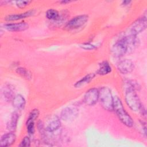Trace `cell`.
Masks as SVG:
<instances>
[{"instance_id": "obj_23", "label": "cell", "mask_w": 147, "mask_h": 147, "mask_svg": "<svg viewBox=\"0 0 147 147\" xmlns=\"http://www.w3.org/2000/svg\"><path fill=\"white\" fill-rule=\"evenodd\" d=\"M26 129L29 134H33L34 132V122H26Z\"/></svg>"}, {"instance_id": "obj_7", "label": "cell", "mask_w": 147, "mask_h": 147, "mask_svg": "<svg viewBox=\"0 0 147 147\" xmlns=\"http://www.w3.org/2000/svg\"><path fill=\"white\" fill-rule=\"evenodd\" d=\"M127 46L122 37L111 48V53L115 57H120L127 52Z\"/></svg>"}, {"instance_id": "obj_5", "label": "cell", "mask_w": 147, "mask_h": 147, "mask_svg": "<svg viewBox=\"0 0 147 147\" xmlns=\"http://www.w3.org/2000/svg\"><path fill=\"white\" fill-rule=\"evenodd\" d=\"M146 24L147 21L146 16L138 18L131 24L129 29V32L128 34L137 36V34L141 33L146 29Z\"/></svg>"}, {"instance_id": "obj_2", "label": "cell", "mask_w": 147, "mask_h": 147, "mask_svg": "<svg viewBox=\"0 0 147 147\" xmlns=\"http://www.w3.org/2000/svg\"><path fill=\"white\" fill-rule=\"evenodd\" d=\"M113 110L123 124L127 127H131L133 125L132 118L125 111L121 99L117 96L113 97Z\"/></svg>"}, {"instance_id": "obj_10", "label": "cell", "mask_w": 147, "mask_h": 147, "mask_svg": "<svg viewBox=\"0 0 147 147\" xmlns=\"http://www.w3.org/2000/svg\"><path fill=\"white\" fill-rule=\"evenodd\" d=\"M134 67L133 63L129 59H125L121 61L117 65L118 71L122 74L130 73L133 70Z\"/></svg>"}, {"instance_id": "obj_26", "label": "cell", "mask_w": 147, "mask_h": 147, "mask_svg": "<svg viewBox=\"0 0 147 147\" xmlns=\"http://www.w3.org/2000/svg\"><path fill=\"white\" fill-rule=\"evenodd\" d=\"M80 47H82V48L86 49V50H91V49H94V48H95V46L94 45H92L90 43L83 44V45H82L80 46Z\"/></svg>"}, {"instance_id": "obj_17", "label": "cell", "mask_w": 147, "mask_h": 147, "mask_svg": "<svg viewBox=\"0 0 147 147\" xmlns=\"http://www.w3.org/2000/svg\"><path fill=\"white\" fill-rule=\"evenodd\" d=\"M12 102L13 106L18 110L22 109L25 105V99L21 95L15 96L12 100Z\"/></svg>"}, {"instance_id": "obj_6", "label": "cell", "mask_w": 147, "mask_h": 147, "mask_svg": "<svg viewBox=\"0 0 147 147\" xmlns=\"http://www.w3.org/2000/svg\"><path fill=\"white\" fill-rule=\"evenodd\" d=\"M44 129L47 132L53 133L57 130L61 125V122L59 118L56 115L49 117L46 122L43 123Z\"/></svg>"}, {"instance_id": "obj_1", "label": "cell", "mask_w": 147, "mask_h": 147, "mask_svg": "<svg viewBox=\"0 0 147 147\" xmlns=\"http://www.w3.org/2000/svg\"><path fill=\"white\" fill-rule=\"evenodd\" d=\"M136 85L132 82L127 81L124 83L125 99L127 105L134 111H139L142 104L136 94Z\"/></svg>"}, {"instance_id": "obj_13", "label": "cell", "mask_w": 147, "mask_h": 147, "mask_svg": "<svg viewBox=\"0 0 147 147\" xmlns=\"http://www.w3.org/2000/svg\"><path fill=\"white\" fill-rule=\"evenodd\" d=\"M16 140V135L12 133H8L3 134L0 140V145L2 147L11 145Z\"/></svg>"}, {"instance_id": "obj_27", "label": "cell", "mask_w": 147, "mask_h": 147, "mask_svg": "<svg viewBox=\"0 0 147 147\" xmlns=\"http://www.w3.org/2000/svg\"><path fill=\"white\" fill-rule=\"evenodd\" d=\"M130 2H131V1H124L122 2V5L126 6V5H129Z\"/></svg>"}, {"instance_id": "obj_16", "label": "cell", "mask_w": 147, "mask_h": 147, "mask_svg": "<svg viewBox=\"0 0 147 147\" xmlns=\"http://www.w3.org/2000/svg\"><path fill=\"white\" fill-rule=\"evenodd\" d=\"M18 118L19 115L17 112H14L11 114L10 118L9 119L7 124V128L10 131H13L16 130Z\"/></svg>"}, {"instance_id": "obj_9", "label": "cell", "mask_w": 147, "mask_h": 147, "mask_svg": "<svg viewBox=\"0 0 147 147\" xmlns=\"http://www.w3.org/2000/svg\"><path fill=\"white\" fill-rule=\"evenodd\" d=\"M78 109L75 107H67L61 111V117L66 121H72L78 116Z\"/></svg>"}, {"instance_id": "obj_15", "label": "cell", "mask_w": 147, "mask_h": 147, "mask_svg": "<svg viewBox=\"0 0 147 147\" xmlns=\"http://www.w3.org/2000/svg\"><path fill=\"white\" fill-rule=\"evenodd\" d=\"M2 95L6 101L13 100L14 96L13 90L9 85H5L2 88Z\"/></svg>"}, {"instance_id": "obj_20", "label": "cell", "mask_w": 147, "mask_h": 147, "mask_svg": "<svg viewBox=\"0 0 147 147\" xmlns=\"http://www.w3.org/2000/svg\"><path fill=\"white\" fill-rule=\"evenodd\" d=\"M16 72L17 74L20 75L22 77L26 79H30L32 78V74L25 68L24 67H18L16 69Z\"/></svg>"}, {"instance_id": "obj_4", "label": "cell", "mask_w": 147, "mask_h": 147, "mask_svg": "<svg viewBox=\"0 0 147 147\" xmlns=\"http://www.w3.org/2000/svg\"><path fill=\"white\" fill-rule=\"evenodd\" d=\"M88 16L86 14L79 15L72 18L65 25V29L68 30L76 29L83 26L88 21Z\"/></svg>"}, {"instance_id": "obj_19", "label": "cell", "mask_w": 147, "mask_h": 147, "mask_svg": "<svg viewBox=\"0 0 147 147\" xmlns=\"http://www.w3.org/2000/svg\"><path fill=\"white\" fill-rule=\"evenodd\" d=\"M95 77L94 74H89L83 78H82L81 79H80L79 81H78L74 85V86L76 88H79L80 87H82L87 83H88L91 80H92V79Z\"/></svg>"}, {"instance_id": "obj_11", "label": "cell", "mask_w": 147, "mask_h": 147, "mask_svg": "<svg viewBox=\"0 0 147 147\" xmlns=\"http://www.w3.org/2000/svg\"><path fill=\"white\" fill-rule=\"evenodd\" d=\"M123 38L127 46V52L134 50L138 45L139 40L135 35L128 34Z\"/></svg>"}, {"instance_id": "obj_12", "label": "cell", "mask_w": 147, "mask_h": 147, "mask_svg": "<svg viewBox=\"0 0 147 147\" xmlns=\"http://www.w3.org/2000/svg\"><path fill=\"white\" fill-rule=\"evenodd\" d=\"M29 27V25L27 23L22 22L16 24H7L4 25V28L9 30L11 32H20L24 31L27 29Z\"/></svg>"}, {"instance_id": "obj_8", "label": "cell", "mask_w": 147, "mask_h": 147, "mask_svg": "<svg viewBox=\"0 0 147 147\" xmlns=\"http://www.w3.org/2000/svg\"><path fill=\"white\" fill-rule=\"evenodd\" d=\"M99 90L95 88L88 90L85 94L84 101L86 105L89 106L94 105L98 100Z\"/></svg>"}, {"instance_id": "obj_24", "label": "cell", "mask_w": 147, "mask_h": 147, "mask_svg": "<svg viewBox=\"0 0 147 147\" xmlns=\"http://www.w3.org/2000/svg\"><path fill=\"white\" fill-rule=\"evenodd\" d=\"M31 2L30 1H17L16 2V5L20 8H24Z\"/></svg>"}, {"instance_id": "obj_3", "label": "cell", "mask_w": 147, "mask_h": 147, "mask_svg": "<svg viewBox=\"0 0 147 147\" xmlns=\"http://www.w3.org/2000/svg\"><path fill=\"white\" fill-rule=\"evenodd\" d=\"M98 100L104 109L109 111L113 110V97L108 87H103L100 89Z\"/></svg>"}, {"instance_id": "obj_21", "label": "cell", "mask_w": 147, "mask_h": 147, "mask_svg": "<svg viewBox=\"0 0 147 147\" xmlns=\"http://www.w3.org/2000/svg\"><path fill=\"white\" fill-rule=\"evenodd\" d=\"M46 17L51 20H57L59 18V12L53 9H49L46 12Z\"/></svg>"}, {"instance_id": "obj_14", "label": "cell", "mask_w": 147, "mask_h": 147, "mask_svg": "<svg viewBox=\"0 0 147 147\" xmlns=\"http://www.w3.org/2000/svg\"><path fill=\"white\" fill-rule=\"evenodd\" d=\"M34 11L33 10H29L26 12L20 13V14H14L8 15L5 17V20L6 21H16L18 20H21L26 17H30L34 14Z\"/></svg>"}, {"instance_id": "obj_22", "label": "cell", "mask_w": 147, "mask_h": 147, "mask_svg": "<svg viewBox=\"0 0 147 147\" xmlns=\"http://www.w3.org/2000/svg\"><path fill=\"white\" fill-rule=\"evenodd\" d=\"M38 115H39V111L37 109L33 110L30 113L26 122H34V121L37 118Z\"/></svg>"}, {"instance_id": "obj_25", "label": "cell", "mask_w": 147, "mask_h": 147, "mask_svg": "<svg viewBox=\"0 0 147 147\" xmlns=\"http://www.w3.org/2000/svg\"><path fill=\"white\" fill-rule=\"evenodd\" d=\"M30 139L28 137L26 136L25 137L22 141L21 142V144L20 145V146H26V147H28V146H30Z\"/></svg>"}, {"instance_id": "obj_18", "label": "cell", "mask_w": 147, "mask_h": 147, "mask_svg": "<svg viewBox=\"0 0 147 147\" xmlns=\"http://www.w3.org/2000/svg\"><path fill=\"white\" fill-rule=\"evenodd\" d=\"M111 71V67L109 63L106 61H103L99 64V68L96 72V73L100 75H105Z\"/></svg>"}]
</instances>
